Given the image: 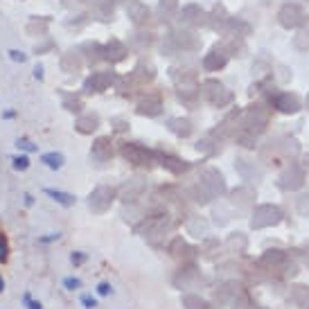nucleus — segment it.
<instances>
[{
    "mask_svg": "<svg viewBox=\"0 0 309 309\" xmlns=\"http://www.w3.org/2000/svg\"><path fill=\"white\" fill-rule=\"evenodd\" d=\"M43 194L50 196L55 203L64 205V208H73L75 203H77V199H75V194H70V192H61V190H55V187H46L43 190Z\"/></svg>",
    "mask_w": 309,
    "mask_h": 309,
    "instance_id": "f257e3e1",
    "label": "nucleus"
},
{
    "mask_svg": "<svg viewBox=\"0 0 309 309\" xmlns=\"http://www.w3.org/2000/svg\"><path fill=\"white\" fill-rule=\"evenodd\" d=\"M41 160L43 165H46L48 169H52V172H59L61 167L66 165V158H64V154H57V151H48V154H41Z\"/></svg>",
    "mask_w": 309,
    "mask_h": 309,
    "instance_id": "f03ea898",
    "label": "nucleus"
},
{
    "mask_svg": "<svg viewBox=\"0 0 309 309\" xmlns=\"http://www.w3.org/2000/svg\"><path fill=\"white\" fill-rule=\"evenodd\" d=\"M12 169L14 172H25L30 169V156L28 154H19V156H12Z\"/></svg>",
    "mask_w": 309,
    "mask_h": 309,
    "instance_id": "7ed1b4c3",
    "label": "nucleus"
},
{
    "mask_svg": "<svg viewBox=\"0 0 309 309\" xmlns=\"http://www.w3.org/2000/svg\"><path fill=\"white\" fill-rule=\"evenodd\" d=\"M16 149L25 151V154H34V151H39V145H34L28 138H19V140H16Z\"/></svg>",
    "mask_w": 309,
    "mask_h": 309,
    "instance_id": "20e7f679",
    "label": "nucleus"
},
{
    "mask_svg": "<svg viewBox=\"0 0 309 309\" xmlns=\"http://www.w3.org/2000/svg\"><path fill=\"white\" fill-rule=\"evenodd\" d=\"M7 259H10V241L5 232H0V264H5Z\"/></svg>",
    "mask_w": 309,
    "mask_h": 309,
    "instance_id": "39448f33",
    "label": "nucleus"
},
{
    "mask_svg": "<svg viewBox=\"0 0 309 309\" xmlns=\"http://www.w3.org/2000/svg\"><path fill=\"white\" fill-rule=\"evenodd\" d=\"M21 302H23L28 309H43V304L39 302V300H34L30 291H23V295H21Z\"/></svg>",
    "mask_w": 309,
    "mask_h": 309,
    "instance_id": "423d86ee",
    "label": "nucleus"
},
{
    "mask_svg": "<svg viewBox=\"0 0 309 309\" xmlns=\"http://www.w3.org/2000/svg\"><path fill=\"white\" fill-rule=\"evenodd\" d=\"M64 289H66V291H77V289H82V280H79V277H75V275L64 277Z\"/></svg>",
    "mask_w": 309,
    "mask_h": 309,
    "instance_id": "0eeeda50",
    "label": "nucleus"
},
{
    "mask_svg": "<svg viewBox=\"0 0 309 309\" xmlns=\"http://www.w3.org/2000/svg\"><path fill=\"white\" fill-rule=\"evenodd\" d=\"M7 57H10V61H14V64H25V61H28V55H25L23 50H10Z\"/></svg>",
    "mask_w": 309,
    "mask_h": 309,
    "instance_id": "6e6552de",
    "label": "nucleus"
},
{
    "mask_svg": "<svg viewBox=\"0 0 309 309\" xmlns=\"http://www.w3.org/2000/svg\"><path fill=\"white\" fill-rule=\"evenodd\" d=\"M79 300H82L84 309H95V307H97V298H93L91 293H84V295H82V298H79Z\"/></svg>",
    "mask_w": 309,
    "mask_h": 309,
    "instance_id": "1a4fd4ad",
    "label": "nucleus"
},
{
    "mask_svg": "<svg viewBox=\"0 0 309 309\" xmlns=\"http://www.w3.org/2000/svg\"><path fill=\"white\" fill-rule=\"evenodd\" d=\"M111 291H113V286H111L109 282H100V284H97V295H102V298L111 295Z\"/></svg>",
    "mask_w": 309,
    "mask_h": 309,
    "instance_id": "9d476101",
    "label": "nucleus"
},
{
    "mask_svg": "<svg viewBox=\"0 0 309 309\" xmlns=\"http://www.w3.org/2000/svg\"><path fill=\"white\" fill-rule=\"evenodd\" d=\"M59 239H61V232H50V235H46V237H39L41 244H52V241H59Z\"/></svg>",
    "mask_w": 309,
    "mask_h": 309,
    "instance_id": "9b49d317",
    "label": "nucleus"
},
{
    "mask_svg": "<svg viewBox=\"0 0 309 309\" xmlns=\"http://www.w3.org/2000/svg\"><path fill=\"white\" fill-rule=\"evenodd\" d=\"M70 259H73V264H82V262H86V253H73L70 255Z\"/></svg>",
    "mask_w": 309,
    "mask_h": 309,
    "instance_id": "f8f14e48",
    "label": "nucleus"
},
{
    "mask_svg": "<svg viewBox=\"0 0 309 309\" xmlns=\"http://www.w3.org/2000/svg\"><path fill=\"white\" fill-rule=\"evenodd\" d=\"M34 79H39V82H43V66L39 64L37 68H34Z\"/></svg>",
    "mask_w": 309,
    "mask_h": 309,
    "instance_id": "ddd939ff",
    "label": "nucleus"
},
{
    "mask_svg": "<svg viewBox=\"0 0 309 309\" xmlns=\"http://www.w3.org/2000/svg\"><path fill=\"white\" fill-rule=\"evenodd\" d=\"M14 118H16V111H14V109L3 111V120H14Z\"/></svg>",
    "mask_w": 309,
    "mask_h": 309,
    "instance_id": "4468645a",
    "label": "nucleus"
},
{
    "mask_svg": "<svg viewBox=\"0 0 309 309\" xmlns=\"http://www.w3.org/2000/svg\"><path fill=\"white\" fill-rule=\"evenodd\" d=\"M23 199H25V205H28V208H32V205H34V196L32 194H25Z\"/></svg>",
    "mask_w": 309,
    "mask_h": 309,
    "instance_id": "2eb2a0df",
    "label": "nucleus"
},
{
    "mask_svg": "<svg viewBox=\"0 0 309 309\" xmlns=\"http://www.w3.org/2000/svg\"><path fill=\"white\" fill-rule=\"evenodd\" d=\"M5 291V280H3V275H0V293Z\"/></svg>",
    "mask_w": 309,
    "mask_h": 309,
    "instance_id": "dca6fc26",
    "label": "nucleus"
}]
</instances>
